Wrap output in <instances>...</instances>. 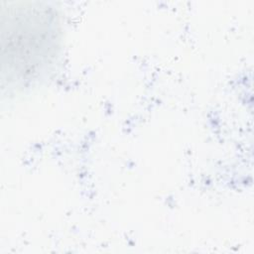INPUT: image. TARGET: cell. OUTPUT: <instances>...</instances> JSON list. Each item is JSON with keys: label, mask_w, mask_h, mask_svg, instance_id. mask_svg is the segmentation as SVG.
<instances>
[{"label": "cell", "mask_w": 254, "mask_h": 254, "mask_svg": "<svg viewBox=\"0 0 254 254\" xmlns=\"http://www.w3.org/2000/svg\"><path fill=\"white\" fill-rule=\"evenodd\" d=\"M7 33L8 81L25 87L41 79L56 61L59 48V20L52 7L40 3H8Z\"/></svg>", "instance_id": "6da1fadb"}]
</instances>
